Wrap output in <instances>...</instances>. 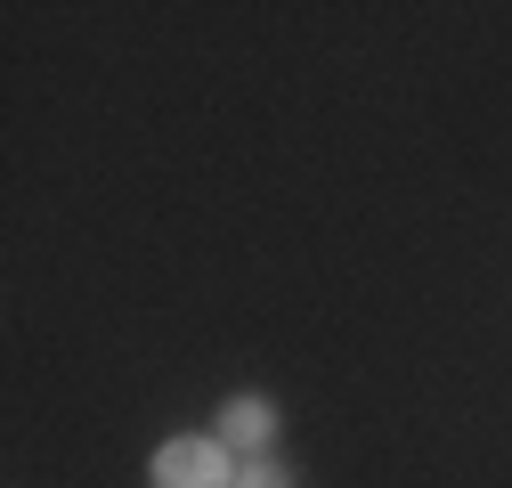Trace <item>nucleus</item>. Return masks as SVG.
Masks as SVG:
<instances>
[{
	"label": "nucleus",
	"instance_id": "f257e3e1",
	"mask_svg": "<svg viewBox=\"0 0 512 488\" xmlns=\"http://www.w3.org/2000/svg\"><path fill=\"white\" fill-rule=\"evenodd\" d=\"M155 488H236V456L212 440V432H187V440H163L155 464H147Z\"/></svg>",
	"mask_w": 512,
	"mask_h": 488
},
{
	"label": "nucleus",
	"instance_id": "f03ea898",
	"mask_svg": "<svg viewBox=\"0 0 512 488\" xmlns=\"http://www.w3.org/2000/svg\"><path fill=\"white\" fill-rule=\"evenodd\" d=\"M212 440H220L236 464H252V456H261V448L277 440V407H269L261 391H236V399L220 407V423H212Z\"/></svg>",
	"mask_w": 512,
	"mask_h": 488
},
{
	"label": "nucleus",
	"instance_id": "7ed1b4c3",
	"mask_svg": "<svg viewBox=\"0 0 512 488\" xmlns=\"http://www.w3.org/2000/svg\"><path fill=\"white\" fill-rule=\"evenodd\" d=\"M236 488H293V472L269 464V456H252V464H236Z\"/></svg>",
	"mask_w": 512,
	"mask_h": 488
}]
</instances>
